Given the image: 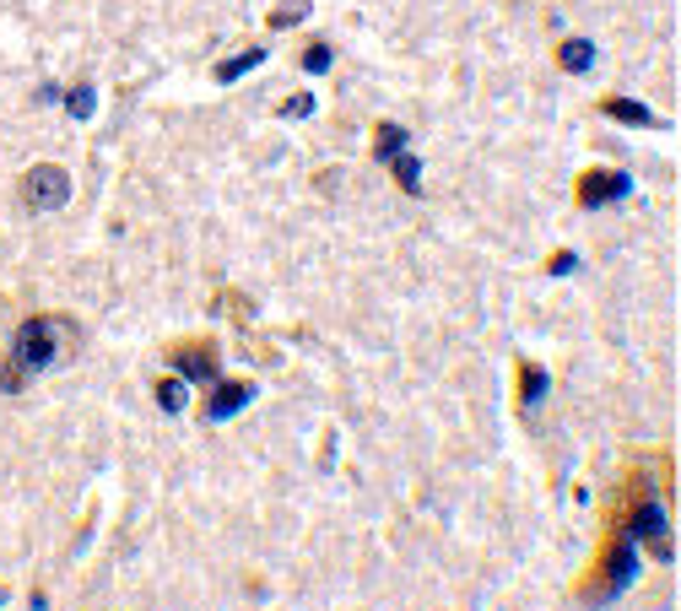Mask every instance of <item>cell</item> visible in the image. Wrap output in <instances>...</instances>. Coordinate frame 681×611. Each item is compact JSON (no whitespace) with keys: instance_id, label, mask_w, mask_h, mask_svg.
<instances>
[{"instance_id":"6da1fadb","label":"cell","mask_w":681,"mask_h":611,"mask_svg":"<svg viewBox=\"0 0 681 611\" xmlns=\"http://www.w3.org/2000/svg\"><path fill=\"white\" fill-rule=\"evenodd\" d=\"M611 530H627L638 541V552H649L654 563H671V509H665V466L660 476L633 471L622 482V503L611 509Z\"/></svg>"},{"instance_id":"7a4b0ae2","label":"cell","mask_w":681,"mask_h":611,"mask_svg":"<svg viewBox=\"0 0 681 611\" xmlns=\"http://www.w3.org/2000/svg\"><path fill=\"white\" fill-rule=\"evenodd\" d=\"M71 347H76V320H65V314H33V320H22L17 336H11V363L0 368V390H22L33 374L65 363Z\"/></svg>"},{"instance_id":"3957f363","label":"cell","mask_w":681,"mask_h":611,"mask_svg":"<svg viewBox=\"0 0 681 611\" xmlns=\"http://www.w3.org/2000/svg\"><path fill=\"white\" fill-rule=\"evenodd\" d=\"M633 579H638V541L627 536V530H611L600 557L590 563V574L573 584V595H579V601H617Z\"/></svg>"},{"instance_id":"277c9868","label":"cell","mask_w":681,"mask_h":611,"mask_svg":"<svg viewBox=\"0 0 681 611\" xmlns=\"http://www.w3.org/2000/svg\"><path fill=\"white\" fill-rule=\"evenodd\" d=\"M71 201V174H65L60 163H33L28 174H22V206L38 211V217H49V211H60Z\"/></svg>"},{"instance_id":"5b68a950","label":"cell","mask_w":681,"mask_h":611,"mask_svg":"<svg viewBox=\"0 0 681 611\" xmlns=\"http://www.w3.org/2000/svg\"><path fill=\"white\" fill-rule=\"evenodd\" d=\"M168 363H173V374L190 379V384H217V379H222V352H217V341H206V336L173 341V347H168Z\"/></svg>"},{"instance_id":"8992f818","label":"cell","mask_w":681,"mask_h":611,"mask_svg":"<svg viewBox=\"0 0 681 611\" xmlns=\"http://www.w3.org/2000/svg\"><path fill=\"white\" fill-rule=\"evenodd\" d=\"M633 195V174H622V168H584L579 184H573V201L579 211H600V206H617Z\"/></svg>"},{"instance_id":"52a82bcc","label":"cell","mask_w":681,"mask_h":611,"mask_svg":"<svg viewBox=\"0 0 681 611\" xmlns=\"http://www.w3.org/2000/svg\"><path fill=\"white\" fill-rule=\"evenodd\" d=\"M255 395H260L255 379H217V384H211V395H206V406H200V422H211V428H217V422H233Z\"/></svg>"},{"instance_id":"ba28073f","label":"cell","mask_w":681,"mask_h":611,"mask_svg":"<svg viewBox=\"0 0 681 611\" xmlns=\"http://www.w3.org/2000/svg\"><path fill=\"white\" fill-rule=\"evenodd\" d=\"M600 114L622 119V125H633V130H660V114L644 109V103H633V98H600Z\"/></svg>"},{"instance_id":"9c48e42d","label":"cell","mask_w":681,"mask_h":611,"mask_svg":"<svg viewBox=\"0 0 681 611\" xmlns=\"http://www.w3.org/2000/svg\"><path fill=\"white\" fill-rule=\"evenodd\" d=\"M546 390H552V374L541 363H530V357H519V406L536 411L546 401Z\"/></svg>"},{"instance_id":"30bf717a","label":"cell","mask_w":681,"mask_h":611,"mask_svg":"<svg viewBox=\"0 0 681 611\" xmlns=\"http://www.w3.org/2000/svg\"><path fill=\"white\" fill-rule=\"evenodd\" d=\"M411 146V130L395 125V119H379L373 125V163H390V157H400Z\"/></svg>"},{"instance_id":"8fae6325","label":"cell","mask_w":681,"mask_h":611,"mask_svg":"<svg viewBox=\"0 0 681 611\" xmlns=\"http://www.w3.org/2000/svg\"><path fill=\"white\" fill-rule=\"evenodd\" d=\"M557 65H563L568 76L595 71V44H590V38H563V44H557Z\"/></svg>"},{"instance_id":"7c38bea8","label":"cell","mask_w":681,"mask_h":611,"mask_svg":"<svg viewBox=\"0 0 681 611\" xmlns=\"http://www.w3.org/2000/svg\"><path fill=\"white\" fill-rule=\"evenodd\" d=\"M265 55H271V49L255 44V49H244V55H227V60H217V82H222V87H233L238 76H249L255 65H265Z\"/></svg>"},{"instance_id":"4fadbf2b","label":"cell","mask_w":681,"mask_h":611,"mask_svg":"<svg viewBox=\"0 0 681 611\" xmlns=\"http://www.w3.org/2000/svg\"><path fill=\"white\" fill-rule=\"evenodd\" d=\"M152 390H157V406H163V411H168V417H179V411H184V406H190V379H179V374H168V379H157V384H152Z\"/></svg>"},{"instance_id":"5bb4252c","label":"cell","mask_w":681,"mask_h":611,"mask_svg":"<svg viewBox=\"0 0 681 611\" xmlns=\"http://www.w3.org/2000/svg\"><path fill=\"white\" fill-rule=\"evenodd\" d=\"M65 114H71V119H92V114H98V87L76 82L71 92H65Z\"/></svg>"},{"instance_id":"9a60e30c","label":"cell","mask_w":681,"mask_h":611,"mask_svg":"<svg viewBox=\"0 0 681 611\" xmlns=\"http://www.w3.org/2000/svg\"><path fill=\"white\" fill-rule=\"evenodd\" d=\"M390 168H395V184L406 195H422V163L411 152H400V157H390Z\"/></svg>"},{"instance_id":"2e32d148","label":"cell","mask_w":681,"mask_h":611,"mask_svg":"<svg viewBox=\"0 0 681 611\" xmlns=\"http://www.w3.org/2000/svg\"><path fill=\"white\" fill-rule=\"evenodd\" d=\"M330 65H336V49H330V44H309V49H303V71H309V76H325Z\"/></svg>"},{"instance_id":"e0dca14e","label":"cell","mask_w":681,"mask_h":611,"mask_svg":"<svg viewBox=\"0 0 681 611\" xmlns=\"http://www.w3.org/2000/svg\"><path fill=\"white\" fill-rule=\"evenodd\" d=\"M309 11H314L309 0H292V6H276V11H271V28H276V33H282V28H298V22L309 17Z\"/></svg>"},{"instance_id":"ac0fdd59","label":"cell","mask_w":681,"mask_h":611,"mask_svg":"<svg viewBox=\"0 0 681 611\" xmlns=\"http://www.w3.org/2000/svg\"><path fill=\"white\" fill-rule=\"evenodd\" d=\"M276 114H282V119H309L314 114V92H298V98L276 103Z\"/></svg>"},{"instance_id":"d6986e66","label":"cell","mask_w":681,"mask_h":611,"mask_svg":"<svg viewBox=\"0 0 681 611\" xmlns=\"http://www.w3.org/2000/svg\"><path fill=\"white\" fill-rule=\"evenodd\" d=\"M579 271V255H573V249H557L552 260H546V276H573Z\"/></svg>"}]
</instances>
